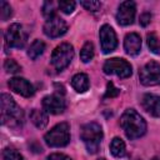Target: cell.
I'll use <instances>...</instances> for the list:
<instances>
[{"label": "cell", "mask_w": 160, "mask_h": 160, "mask_svg": "<svg viewBox=\"0 0 160 160\" xmlns=\"http://www.w3.org/2000/svg\"><path fill=\"white\" fill-rule=\"evenodd\" d=\"M124 49L128 55L136 56L141 50V38L136 32H130L124 39Z\"/></svg>", "instance_id": "obj_15"}, {"label": "cell", "mask_w": 160, "mask_h": 160, "mask_svg": "<svg viewBox=\"0 0 160 160\" xmlns=\"http://www.w3.org/2000/svg\"><path fill=\"white\" fill-rule=\"evenodd\" d=\"M30 120L31 122L39 128V129H44L48 125L49 118H48V112L45 110H39V109H32L30 112Z\"/></svg>", "instance_id": "obj_17"}, {"label": "cell", "mask_w": 160, "mask_h": 160, "mask_svg": "<svg viewBox=\"0 0 160 160\" xmlns=\"http://www.w3.org/2000/svg\"><path fill=\"white\" fill-rule=\"evenodd\" d=\"M151 160H160V158H159V156H155V158H152Z\"/></svg>", "instance_id": "obj_31"}, {"label": "cell", "mask_w": 160, "mask_h": 160, "mask_svg": "<svg viewBox=\"0 0 160 160\" xmlns=\"http://www.w3.org/2000/svg\"><path fill=\"white\" fill-rule=\"evenodd\" d=\"M102 70L108 75H116L121 79H126L132 74V68L130 62L120 58H112L106 60L102 66Z\"/></svg>", "instance_id": "obj_6"}, {"label": "cell", "mask_w": 160, "mask_h": 160, "mask_svg": "<svg viewBox=\"0 0 160 160\" xmlns=\"http://www.w3.org/2000/svg\"><path fill=\"white\" fill-rule=\"evenodd\" d=\"M12 15V9L10 6V4H8L6 1H0V18L2 21H6L10 16Z\"/></svg>", "instance_id": "obj_23"}, {"label": "cell", "mask_w": 160, "mask_h": 160, "mask_svg": "<svg viewBox=\"0 0 160 160\" xmlns=\"http://www.w3.org/2000/svg\"><path fill=\"white\" fill-rule=\"evenodd\" d=\"M44 50H45V42L41 41V40H35V41L30 45V48H29V50H28V56H29L30 59L35 60V59H38V58L44 52Z\"/></svg>", "instance_id": "obj_19"}, {"label": "cell", "mask_w": 160, "mask_h": 160, "mask_svg": "<svg viewBox=\"0 0 160 160\" xmlns=\"http://www.w3.org/2000/svg\"><path fill=\"white\" fill-rule=\"evenodd\" d=\"M119 92H120V90H119L118 88H115L112 82H109V84H108V89H106L105 98H115V96L119 95Z\"/></svg>", "instance_id": "obj_28"}, {"label": "cell", "mask_w": 160, "mask_h": 160, "mask_svg": "<svg viewBox=\"0 0 160 160\" xmlns=\"http://www.w3.org/2000/svg\"><path fill=\"white\" fill-rule=\"evenodd\" d=\"M2 160H22V155L14 148H5L2 150Z\"/></svg>", "instance_id": "obj_22"}, {"label": "cell", "mask_w": 160, "mask_h": 160, "mask_svg": "<svg viewBox=\"0 0 160 160\" xmlns=\"http://www.w3.org/2000/svg\"><path fill=\"white\" fill-rule=\"evenodd\" d=\"M80 138L90 154L98 152L102 139V129L98 122H88L81 126Z\"/></svg>", "instance_id": "obj_3"}, {"label": "cell", "mask_w": 160, "mask_h": 160, "mask_svg": "<svg viewBox=\"0 0 160 160\" xmlns=\"http://www.w3.org/2000/svg\"><path fill=\"white\" fill-rule=\"evenodd\" d=\"M150 19H151V15H150L149 12L142 14V15L140 16V24H141L142 26H146V25L150 22Z\"/></svg>", "instance_id": "obj_30"}, {"label": "cell", "mask_w": 160, "mask_h": 160, "mask_svg": "<svg viewBox=\"0 0 160 160\" xmlns=\"http://www.w3.org/2000/svg\"><path fill=\"white\" fill-rule=\"evenodd\" d=\"M9 88L14 92H16L21 96H25V98H30L35 92L34 86L24 78H12V79H10L9 80Z\"/></svg>", "instance_id": "obj_12"}, {"label": "cell", "mask_w": 160, "mask_h": 160, "mask_svg": "<svg viewBox=\"0 0 160 160\" xmlns=\"http://www.w3.org/2000/svg\"><path fill=\"white\" fill-rule=\"evenodd\" d=\"M74 58V48L69 42L60 44L55 48V50L51 54V65L58 70H64L72 60Z\"/></svg>", "instance_id": "obj_5"}, {"label": "cell", "mask_w": 160, "mask_h": 160, "mask_svg": "<svg viewBox=\"0 0 160 160\" xmlns=\"http://www.w3.org/2000/svg\"><path fill=\"white\" fill-rule=\"evenodd\" d=\"M141 105L151 116L160 118V96L155 94H145L141 99Z\"/></svg>", "instance_id": "obj_14"}, {"label": "cell", "mask_w": 160, "mask_h": 160, "mask_svg": "<svg viewBox=\"0 0 160 160\" xmlns=\"http://www.w3.org/2000/svg\"><path fill=\"white\" fill-rule=\"evenodd\" d=\"M44 140L46 142V145L51 146V148H62L65 145L69 144L70 141V126L68 122H60L58 125H55L51 130H49L45 136Z\"/></svg>", "instance_id": "obj_4"}, {"label": "cell", "mask_w": 160, "mask_h": 160, "mask_svg": "<svg viewBox=\"0 0 160 160\" xmlns=\"http://www.w3.org/2000/svg\"><path fill=\"white\" fill-rule=\"evenodd\" d=\"M0 104H1V122H2V125L10 126V128L21 126L24 122V111L14 101V99L9 94H2Z\"/></svg>", "instance_id": "obj_2"}, {"label": "cell", "mask_w": 160, "mask_h": 160, "mask_svg": "<svg viewBox=\"0 0 160 160\" xmlns=\"http://www.w3.org/2000/svg\"><path fill=\"white\" fill-rule=\"evenodd\" d=\"M120 126L130 140L139 139L146 132V122L144 118L134 109H128L124 111L120 118Z\"/></svg>", "instance_id": "obj_1"}, {"label": "cell", "mask_w": 160, "mask_h": 160, "mask_svg": "<svg viewBox=\"0 0 160 160\" xmlns=\"http://www.w3.org/2000/svg\"><path fill=\"white\" fill-rule=\"evenodd\" d=\"M42 108L49 114H61L65 110V101L59 95H48L42 99Z\"/></svg>", "instance_id": "obj_13"}, {"label": "cell", "mask_w": 160, "mask_h": 160, "mask_svg": "<svg viewBox=\"0 0 160 160\" xmlns=\"http://www.w3.org/2000/svg\"><path fill=\"white\" fill-rule=\"evenodd\" d=\"M46 160H71L68 155L65 154H59V152H55V154H51L48 156Z\"/></svg>", "instance_id": "obj_29"}, {"label": "cell", "mask_w": 160, "mask_h": 160, "mask_svg": "<svg viewBox=\"0 0 160 160\" xmlns=\"http://www.w3.org/2000/svg\"><path fill=\"white\" fill-rule=\"evenodd\" d=\"M99 160H105V159H99Z\"/></svg>", "instance_id": "obj_32"}, {"label": "cell", "mask_w": 160, "mask_h": 160, "mask_svg": "<svg viewBox=\"0 0 160 160\" xmlns=\"http://www.w3.org/2000/svg\"><path fill=\"white\" fill-rule=\"evenodd\" d=\"M140 82L145 86L160 85V64L156 61L146 62L139 71Z\"/></svg>", "instance_id": "obj_8"}, {"label": "cell", "mask_w": 160, "mask_h": 160, "mask_svg": "<svg viewBox=\"0 0 160 160\" xmlns=\"http://www.w3.org/2000/svg\"><path fill=\"white\" fill-rule=\"evenodd\" d=\"M94 58V45L88 41L84 44V46L80 50V60L82 62H89Z\"/></svg>", "instance_id": "obj_20"}, {"label": "cell", "mask_w": 160, "mask_h": 160, "mask_svg": "<svg viewBox=\"0 0 160 160\" xmlns=\"http://www.w3.org/2000/svg\"><path fill=\"white\" fill-rule=\"evenodd\" d=\"M135 12H136V6L134 1H122L119 5L118 12H116L118 24L122 26L131 25L135 19Z\"/></svg>", "instance_id": "obj_11"}, {"label": "cell", "mask_w": 160, "mask_h": 160, "mask_svg": "<svg viewBox=\"0 0 160 160\" xmlns=\"http://www.w3.org/2000/svg\"><path fill=\"white\" fill-rule=\"evenodd\" d=\"M42 14L46 19H50L52 16H55V6L52 1H46L42 5Z\"/></svg>", "instance_id": "obj_27"}, {"label": "cell", "mask_w": 160, "mask_h": 160, "mask_svg": "<svg viewBox=\"0 0 160 160\" xmlns=\"http://www.w3.org/2000/svg\"><path fill=\"white\" fill-rule=\"evenodd\" d=\"M58 6H59V9L64 14H71L75 10L76 2L75 1H69V0H62V1H59L58 2Z\"/></svg>", "instance_id": "obj_24"}, {"label": "cell", "mask_w": 160, "mask_h": 160, "mask_svg": "<svg viewBox=\"0 0 160 160\" xmlns=\"http://www.w3.org/2000/svg\"><path fill=\"white\" fill-rule=\"evenodd\" d=\"M4 69L6 70V72H10V74H16V72H19V71L21 70L20 65H19L15 60H12V59L5 60V62H4Z\"/></svg>", "instance_id": "obj_25"}, {"label": "cell", "mask_w": 160, "mask_h": 160, "mask_svg": "<svg viewBox=\"0 0 160 160\" xmlns=\"http://www.w3.org/2000/svg\"><path fill=\"white\" fill-rule=\"evenodd\" d=\"M99 36H100L101 50H102L104 54H109V52L115 50V48L118 46V38H116V34H115L114 29L110 25L104 24L100 28Z\"/></svg>", "instance_id": "obj_9"}, {"label": "cell", "mask_w": 160, "mask_h": 160, "mask_svg": "<svg viewBox=\"0 0 160 160\" xmlns=\"http://www.w3.org/2000/svg\"><path fill=\"white\" fill-rule=\"evenodd\" d=\"M68 31V25L66 22L59 18V16H52L50 19L46 20V22L44 24V34L49 38H60L62 36L65 32Z\"/></svg>", "instance_id": "obj_10"}, {"label": "cell", "mask_w": 160, "mask_h": 160, "mask_svg": "<svg viewBox=\"0 0 160 160\" xmlns=\"http://www.w3.org/2000/svg\"><path fill=\"white\" fill-rule=\"evenodd\" d=\"M71 86L74 88V90L76 92H85L89 86H90V82H89V78L86 74L84 72H79V74H75L71 79Z\"/></svg>", "instance_id": "obj_16"}, {"label": "cell", "mask_w": 160, "mask_h": 160, "mask_svg": "<svg viewBox=\"0 0 160 160\" xmlns=\"http://www.w3.org/2000/svg\"><path fill=\"white\" fill-rule=\"evenodd\" d=\"M88 11H91V12H96L100 10L101 8V2L100 1H95V0H90V1H81L80 2Z\"/></svg>", "instance_id": "obj_26"}, {"label": "cell", "mask_w": 160, "mask_h": 160, "mask_svg": "<svg viewBox=\"0 0 160 160\" xmlns=\"http://www.w3.org/2000/svg\"><path fill=\"white\" fill-rule=\"evenodd\" d=\"M110 152L115 158H122L126 154V146L125 142L120 138H114L110 142Z\"/></svg>", "instance_id": "obj_18"}, {"label": "cell", "mask_w": 160, "mask_h": 160, "mask_svg": "<svg viewBox=\"0 0 160 160\" xmlns=\"http://www.w3.org/2000/svg\"><path fill=\"white\" fill-rule=\"evenodd\" d=\"M148 46L151 52L154 54H160V39L155 34H149L148 35Z\"/></svg>", "instance_id": "obj_21"}, {"label": "cell", "mask_w": 160, "mask_h": 160, "mask_svg": "<svg viewBox=\"0 0 160 160\" xmlns=\"http://www.w3.org/2000/svg\"><path fill=\"white\" fill-rule=\"evenodd\" d=\"M26 39H28V35H26L22 25L18 24V22L11 24L6 29V32H5V46H6V49H12V48L21 49V48H24Z\"/></svg>", "instance_id": "obj_7"}]
</instances>
